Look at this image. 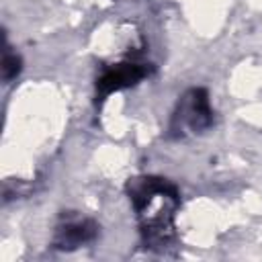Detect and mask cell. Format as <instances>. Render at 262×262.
Segmentation results:
<instances>
[{
	"label": "cell",
	"mask_w": 262,
	"mask_h": 262,
	"mask_svg": "<svg viewBox=\"0 0 262 262\" xmlns=\"http://www.w3.org/2000/svg\"><path fill=\"white\" fill-rule=\"evenodd\" d=\"M154 74V63L139 59V57H125L121 61L102 66L96 82H94V98H96V106H100L113 92H121L127 88L137 86L141 80L149 78Z\"/></svg>",
	"instance_id": "3957f363"
},
{
	"label": "cell",
	"mask_w": 262,
	"mask_h": 262,
	"mask_svg": "<svg viewBox=\"0 0 262 262\" xmlns=\"http://www.w3.org/2000/svg\"><path fill=\"white\" fill-rule=\"evenodd\" d=\"M215 125V111L211 106L209 90L203 86H192L184 90L168 121V139H184L192 135H203Z\"/></svg>",
	"instance_id": "7a4b0ae2"
},
{
	"label": "cell",
	"mask_w": 262,
	"mask_h": 262,
	"mask_svg": "<svg viewBox=\"0 0 262 262\" xmlns=\"http://www.w3.org/2000/svg\"><path fill=\"white\" fill-rule=\"evenodd\" d=\"M125 192L135 211L141 248L168 252L176 242V215L182 205L178 186L164 176L141 174L127 180Z\"/></svg>",
	"instance_id": "6da1fadb"
},
{
	"label": "cell",
	"mask_w": 262,
	"mask_h": 262,
	"mask_svg": "<svg viewBox=\"0 0 262 262\" xmlns=\"http://www.w3.org/2000/svg\"><path fill=\"white\" fill-rule=\"evenodd\" d=\"M98 223L92 217H86L76 211H63L59 221L55 223L51 235V248L59 252H74L98 237Z\"/></svg>",
	"instance_id": "277c9868"
},
{
	"label": "cell",
	"mask_w": 262,
	"mask_h": 262,
	"mask_svg": "<svg viewBox=\"0 0 262 262\" xmlns=\"http://www.w3.org/2000/svg\"><path fill=\"white\" fill-rule=\"evenodd\" d=\"M20 72H23V57L16 51H12V47L8 45V41L4 37V49H2V80H4V84H10L12 80H16Z\"/></svg>",
	"instance_id": "5b68a950"
}]
</instances>
